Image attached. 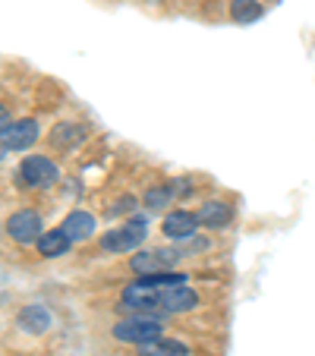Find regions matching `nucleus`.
Returning <instances> with one entry per match:
<instances>
[{"label":"nucleus","mask_w":315,"mask_h":356,"mask_svg":"<svg viewBox=\"0 0 315 356\" xmlns=\"http://www.w3.org/2000/svg\"><path fill=\"white\" fill-rule=\"evenodd\" d=\"M57 177H60L57 164L51 161V158H45V155H29L26 161L19 164V180L26 183V186H32V189L54 186Z\"/></svg>","instance_id":"1"},{"label":"nucleus","mask_w":315,"mask_h":356,"mask_svg":"<svg viewBox=\"0 0 315 356\" xmlns=\"http://www.w3.org/2000/svg\"><path fill=\"white\" fill-rule=\"evenodd\" d=\"M114 337L123 343H139L142 347V343L161 337V325L154 322V318H145V316H129L114 328Z\"/></svg>","instance_id":"2"},{"label":"nucleus","mask_w":315,"mask_h":356,"mask_svg":"<svg viewBox=\"0 0 315 356\" xmlns=\"http://www.w3.org/2000/svg\"><path fill=\"white\" fill-rule=\"evenodd\" d=\"M142 240H145L142 221H129V224H120V227L108 230V234L101 236V246L108 249V252H129V249H136Z\"/></svg>","instance_id":"3"},{"label":"nucleus","mask_w":315,"mask_h":356,"mask_svg":"<svg viewBox=\"0 0 315 356\" xmlns=\"http://www.w3.org/2000/svg\"><path fill=\"white\" fill-rule=\"evenodd\" d=\"M7 234L13 236L16 243L29 246V243H38L45 230H41V218L35 215V211L22 209V211H13V215L7 218Z\"/></svg>","instance_id":"4"},{"label":"nucleus","mask_w":315,"mask_h":356,"mask_svg":"<svg viewBox=\"0 0 315 356\" xmlns=\"http://www.w3.org/2000/svg\"><path fill=\"white\" fill-rule=\"evenodd\" d=\"M177 262H180V252L154 249V252H139V256H133L129 268H133L139 277H148V275H161V271H168L170 265H177Z\"/></svg>","instance_id":"5"},{"label":"nucleus","mask_w":315,"mask_h":356,"mask_svg":"<svg viewBox=\"0 0 315 356\" xmlns=\"http://www.w3.org/2000/svg\"><path fill=\"white\" fill-rule=\"evenodd\" d=\"M35 139H38V123L19 120V123H10V127L0 133V148H7V152H26Z\"/></svg>","instance_id":"6"},{"label":"nucleus","mask_w":315,"mask_h":356,"mask_svg":"<svg viewBox=\"0 0 315 356\" xmlns=\"http://www.w3.org/2000/svg\"><path fill=\"white\" fill-rule=\"evenodd\" d=\"M195 302H199V293L189 290L186 284H183V287H170V290L161 293V309L164 312H189V309H195Z\"/></svg>","instance_id":"7"},{"label":"nucleus","mask_w":315,"mask_h":356,"mask_svg":"<svg viewBox=\"0 0 315 356\" xmlns=\"http://www.w3.org/2000/svg\"><path fill=\"white\" fill-rule=\"evenodd\" d=\"M195 227H199V218L193 211H174V215L164 218V234L170 240H189L195 234Z\"/></svg>","instance_id":"8"},{"label":"nucleus","mask_w":315,"mask_h":356,"mask_svg":"<svg viewBox=\"0 0 315 356\" xmlns=\"http://www.w3.org/2000/svg\"><path fill=\"white\" fill-rule=\"evenodd\" d=\"M60 230L70 236V240H88V236L95 234V218L88 215V211H73V215L63 221Z\"/></svg>","instance_id":"9"},{"label":"nucleus","mask_w":315,"mask_h":356,"mask_svg":"<svg viewBox=\"0 0 315 356\" xmlns=\"http://www.w3.org/2000/svg\"><path fill=\"white\" fill-rule=\"evenodd\" d=\"M195 218H199V224H205V227H224V224L230 221V205L227 202H205V205L195 211Z\"/></svg>","instance_id":"10"},{"label":"nucleus","mask_w":315,"mask_h":356,"mask_svg":"<svg viewBox=\"0 0 315 356\" xmlns=\"http://www.w3.org/2000/svg\"><path fill=\"white\" fill-rule=\"evenodd\" d=\"M70 243H73V240H70L60 227H57V230H45V234H41V240H38V252H41V256H47V259L63 256V252L70 249Z\"/></svg>","instance_id":"11"},{"label":"nucleus","mask_w":315,"mask_h":356,"mask_svg":"<svg viewBox=\"0 0 315 356\" xmlns=\"http://www.w3.org/2000/svg\"><path fill=\"white\" fill-rule=\"evenodd\" d=\"M19 325L26 331H35V334H41V331H47V325H51V316H47L45 306H26L19 316Z\"/></svg>","instance_id":"12"},{"label":"nucleus","mask_w":315,"mask_h":356,"mask_svg":"<svg viewBox=\"0 0 315 356\" xmlns=\"http://www.w3.org/2000/svg\"><path fill=\"white\" fill-rule=\"evenodd\" d=\"M189 350L183 347V343H177V341H148V343H142L139 347V356H186Z\"/></svg>","instance_id":"13"},{"label":"nucleus","mask_w":315,"mask_h":356,"mask_svg":"<svg viewBox=\"0 0 315 356\" xmlns=\"http://www.w3.org/2000/svg\"><path fill=\"white\" fill-rule=\"evenodd\" d=\"M230 16H234L236 22H252L261 16V7L255 0H234V3H230Z\"/></svg>","instance_id":"14"},{"label":"nucleus","mask_w":315,"mask_h":356,"mask_svg":"<svg viewBox=\"0 0 315 356\" xmlns=\"http://www.w3.org/2000/svg\"><path fill=\"white\" fill-rule=\"evenodd\" d=\"M170 195H174V186H152L145 193V205L148 209H164V205H170Z\"/></svg>","instance_id":"15"},{"label":"nucleus","mask_w":315,"mask_h":356,"mask_svg":"<svg viewBox=\"0 0 315 356\" xmlns=\"http://www.w3.org/2000/svg\"><path fill=\"white\" fill-rule=\"evenodd\" d=\"M10 127V111L7 108H0V133Z\"/></svg>","instance_id":"16"}]
</instances>
